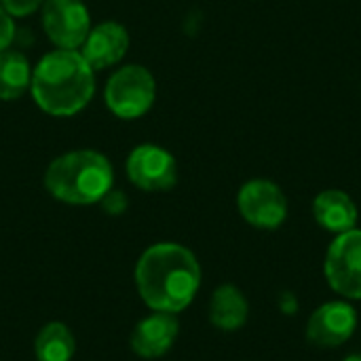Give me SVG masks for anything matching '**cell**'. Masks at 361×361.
<instances>
[{
	"mask_svg": "<svg viewBox=\"0 0 361 361\" xmlns=\"http://www.w3.org/2000/svg\"><path fill=\"white\" fill-rule=\"evenodd\" d=\"M343 361H361V355H349V357H345Z\"/></svg>",
	"mask_w": 361,
	"mask_h": 361,
	"instance_id": "cell-19",
	"label": "cell"
},
{
	"mask_svg": "<svg viewBox=\"0 0 361 361\" xmlns=\"http://www.w3.org/2000/svg\"><path fill=\"white\" fill-rule=\"evenodd\" d=\"M44 0H0V4L13 15V17H27L34 11L42 6Z\"/></svg>",
	"mask_w": 361,
	"mask_h": 361,
	"instance_id": "cell-18",
	"label": "cell"
},
{
	"mask_svg": "<svg viewBox=\"0 0 361 361\" xmlns=\"http://www.w3.org/2000/svg\"><path fill=\"white\" fill-rule=\"evenodd\" d=\"M104 99L108 110L125 121L144 116L157 99V80L140 63L118 68L106 82Z\"/></svg>",
	"mask_w": 361,
	"mask_h": 361,
	"instance_id": "cell-4",
	"label": "cell"
},
{
	"mask_svg": "<svg viewBox=\"0 0 361 361\" xmlns=\"http://www.w3.org/2000/svg\"><path fill=\"white\" fill-rule=\"evenodd\" d=\"M237 207L247 224L264 231L279 228L288 218V199L283 190L264 178L250 180L239 188Z\"/></svg>",
	"mask_w": 361,
	"mask_h": 361,
	"instance_id": "cell-6",
	"label": "cell"
},
{
	"mask_svg": "<svg viewBox=\"0 0 361 361\" xmlns=\"http://www.w3.org/2000/svg\"><path fill=\"white\" fill-rule=\"evenodd\" d=\"M357 330V311L347 300L322 305L307 322V341L319 349L345 345Z\"/></svg>",
	"mask_w": 361,
	"mask_h": 361,
	"instance_id": "cell-9",
	"label": "cell"
},
{
	"mask_svg": "<svg viewBox=\"0 0 361 361\" xmlns=\"http://www.w3.org/2000/svg\"><path fill=\"white\" fill-rule=\"evenodd\" d=\"M74 349L76 341L70 328L59 322L47 324L34 341V353L38 361H70Z\"/></svg>",
	"mask_w": 361,
	"mask_h": 361,
	"instance_id": "cell-15",
	"label": "cell"
},
{
	"mask_svg": "<svg viewBox=\"0 0 361 361\" xmlns=\"http://www.w3.org/2000/svg\"><path fill=\"white\" fill-rule=\"evenodd\" d=\"M250 315V305L237 286H220L209 302V319L222 332H237L245 326Z\"/></svg>",
	"mask_w": 361,
	"mask_h": 361,
	"instance_id": "cell-13",
	"label": "cell"
},
{
	"mask_svg": "<svg viewBox=\"0 0 361 361\" xmlns=\"http://www.w3.org/2000/svg\"><path fill=\"white\" fill-rule=\"evenodd\" d=\"M42 30L57 49L78 51L91 32V15L82 0H44Z\"/></svg>",
	"mask_w": 361,
	"mask_h": 361,
	"instance_id": "cell-7",
	"label": "cell"
},
{
	"mask_svg": "<svg viewBox=\"0 0 361 361\" xmlns=\"http://www.w3.org/2000/svg\"><path fill=\"white\" fill-rule=\"evenodd\" d=\"M313 216L322 228L341 235L357 226V205L345 190H324L313 201Z\"/></svg>",
	"mask_w": 361,
	"mask_h": 361,
	"instance_id": "cell-12",
	"label": "cell"
},
{
	"mask_svg": "<svg viewBox=\"0 0 361 361\" xmlns=\"http://www.w3.org/2000/svg\"><path fill=\"white\" fill-rule=\"evenodd\" d=\"M135 286L152 311L176 315L195 300L201 286V267L188 247L157 243L142 254L135 267Z\"/></svg>",
	"mask_w": 361,
	"mask_h": 361,
	"instance_id": "cell-1",
	"label": "cell"
},
{
	"mask_svg": "<svg viewBox=\"0 0 361 361\" xmlns=\"http://www.w3.org/2000/svg\"><path fill=\"white\" fill-rule=\"evenodd\" d=\"M178 332H180V324L173 313L154 311L133 328L129 345L133 353H137L140 357L154 360L165 355L173 347Z\"/></svg>",
	"mask_w": 361,
	"mask_h": 361,
	"instance_id": "cell-11",
	"label": "cell"
},
{
	"mask_svg": "<svg viewBox=\"0 0 361 361\" xmlns=\"http://www.w3.org/2000/svg\"><path fill=\"white\" fill-rule=\"evenodd\" d=\"M17 36V30H15V21H13V15L0 4V51H6L11 49L13 40Z\"/></svg>",
	"mask_w": 361,
	"mask_h": 361,
	"instance_id": "cell-17",
	"label": "cell"
},
{
	"mask_svg": "<svg viewBox=\"0 0 361 361\" xmlns=\"http://www.w3.org/2000/svg\"><path fill=\"white\" fill-rule=\"evenodd\" d=\"M125 169L131 184L146 192L171 190L178 182V163L173 154L157 144L135 146L127 157Z\"/></svg>",
	"mask_w": 361,
	"mask_h": 361,
	"instance_id": "cell-8",
	"label": "cell"
},
{
	"mask_svg": "<svg viewBox=\"0 0 361 361\" xmlns=\"http://www.w3.org/2000/svg\"><path fill=\"white\" fill-rule=\"evenodd\" d=\"M324 273L328 286L347 300H361V231L353 228L336 235L330 243Z\"/></svg>",
	"mask_w": 361,
	"mask_h": 361,
	"instance_id": "cell-5",
	"label": "cell"
},
{
	"mask_svg": "<svg viewBox=\"0 0 361 361\" xmlns=\"http://www.w3.org/2000/svg\"><path fill=\"white\" fill-rule=\"evenodd\" d=\"M114 184L110 161L97 150H70L53 159L44 171V188L68 205H93Z\"/></svg>",
	"mask_w": 361,
	"mask_h": 361,
	"instance_id": "cell-3",
	"label": "cell"
},
{
	"mask_svg": "<svg viewBox=\"0 0 361 361\" xmlns=\"http://www.w3.org/2000/svg\"><path fill=\"white\" fill-rule=\"evenodd\" d=\"M30 93L42 112L51 116H74L93 99L95 70L80 51L55 49L32 70Z\"/></svg>",
	"mask_w": 361,
	"mask_h": 361,
	"instance_id": "cell-2",
	"label": "cell"
},
{
	"mask_svg": "<svg viewBox=\"0 0 361 361\" xmlns=\"http://www.w3.org/2000/svg\"><path fill=\"white\" fill-rule=\"evenodd\" d=\"M127 49H129L127 27L118 21H102L99 25L91 27L89 36L85 38L78 51L93 70H106L116 66L125 57Z\"/></svg>",
	"mask_w": 361,
	"mask_h": 361,
	"instance_id": "cell-10",
	"label": "cell"
},
{
	"mask_svg": "<svg viewBox=\"0 0 361 361\" xmlns=\"http://www.w3.org/2000/svg\"><path fill=\"white\" fill-rule=\"evenodd\" d=\"M99 205H102V209H104L106 214H110V216H121V214H125L129 201H127V195H125L123 190L110 188V190L102 197Z\"/></svg>",
	"mask_w": 361,
	"mask_h": 361,
	"instance_id": "cell-16",
	"label": "cell"
},
{
	"mask_svg": "<svg viewBox=\"0 0 361 361\" xmlns=\"http://www.w3.org/2000/svg\"><path fill=\"white\" fill-rule=\"evenodd\" d=\"M32 85V66L17 49L0 51V99H19Z\"/></svg>",
	"mask_w": 361,
	"mask_h": 361,
	"instance_id": "cell-14",
	"label": "cell"
}]
</instances>
